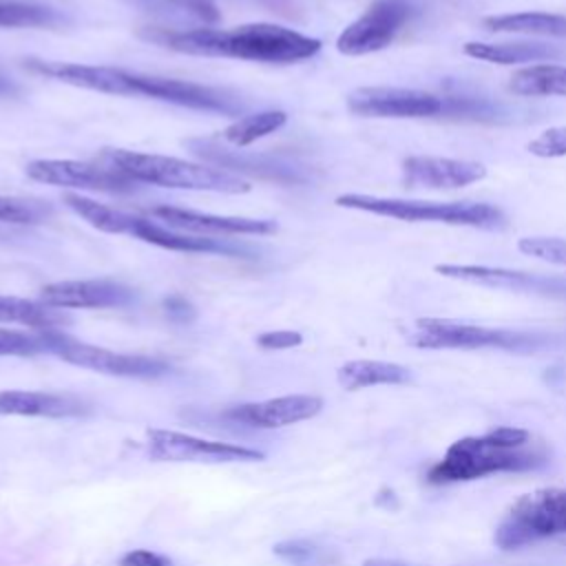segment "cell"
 Here are the masks:
<instances>
[{
  "mask_svg": "<svg viewBox=\"0 0 566 566\" xmlns=\"http://www.w3.org/2000/svg\"><path fill=\"white\" fill-rule=\"evenodd\" d=\"M139 35L170 51L210 57H234L261 64H294L321 51V40L272 22H250L232 29L144 27Z\"/></svg>",
  "mask_w": 566,
  "mask_h": 566,
  "instance_id": "obj_1",
  "label": "cell"
},
{
  "mask_svg": "<svg viewBox=\"0 0 566 566\" xmlns=\"http://www.w3.org/2000/svg\"><path fill=\"white\" fill-rule=\"evenodd\" d=\"M15 93H18L15 84H11L9 80L0 77V97H9V95H15Z\"/></svg>",
  "mask_w": 566,
  "mask_h": 566,
  "instance_id": "obj_39",
  "label": "cell"
},
{
  "mask_svg": "<svg viewBox=\"0 0 566 566\" xmlns=\"http://www.w3.org/2000/svg\"><path fill=\"white\" fill-rule=\"evenodd\" d=\"M462 53L482 60L489 64H524V62H546V60H557L564 55V51L555 44L548 42H531V40H520V42H464Z\"/></svg>",
  "mask_w": 566,
  "mask_h": 566,
  "instance_id": "obj_21",
  "label": "cell"
},
{
  "mask_svg": "<svg viewBox=\"0 0 566 566\" xmlns=\"http://www.w3.org/2000/svg\"><path fill=\"white\" fill-rule=\"evenodd\" d=\"M336 206L360 210L378 217H389L409 223H444L464 226L478 230H504L509 226L506 214L489 201H424L400 197H376L347 192L336 197Z\"/></svg>",
  "mask_w": 566,
  "mask_h": 566,
  "instance_id": "obj_5",
  "label": "cell"
},
{
  "mask_svg": "<svg viewBox=\"0 0 566 566\" xmlns=\"http://www.w3.org/2000/svg\"><path fill=\"white\" fill-rule=\"evenodd\" d=\"M486 166L471 159L413 155L402 161V179L407 188H431V190H455L482 181Z\"/></svg>",
  "mask_w": 566,
  "mask_h": 566,
  "instance_id": "obj_17",
  "label": "cell"
},
{
  "mask_svg": "<svg viewBox=\"0 0 566 566\" xmlns=\"http://www.w3.org/2000/svg\"><path fill=\"white\" fill-rule=\"evenodd\" d=\"M27 177L46 186L80 188L106 195L139 192V181L130 179L115 166H97L75 159H35L27 164Z\"/></svg>",
  "mask_w": 566,
  "mask_h": 566,
  "instance_id": "obj_11",
  "label": "cell"
},
{
  "mask_svg": "<svg viewBox=\"0 0 566 566\" xmlns=\"http://www.w3.org/2000/svg\"><path fill=\"white\" fill-rule=\"evenodd\" d=\"M566 535V489H537L515 500L495 526L493 542L515 551L548 537Z\"/></svg>",
  "mask_w": 566,
  "mask_h": 566,
  "instance_id": "obj_8",
  "label": "cell"
},
{
  "mask_svg": "<svg viewBox=\"0 0 566 566\" xmlns=\"http://www.w3.org/2000/svg\"><path fill=\"white\" fill-rule=\"evenodd\" d=\"M46 352L42 334H27L0 327V356H33Z\"/></svg>",
  "mask_w": 566,
  "mask_h": 566,
  "instance_id": "obj_31",
  "label": "cell"
},
{
  "mask_svg": "<svg viewBox=\"0 0 566 566\" xmlns=\"http://www.w3.org/2000/svg\"><path fill=\"white\" fill-rule=\"evenodd\" d=\"M166 312H168V316L170 318H175V321H179V323H184V321H190L192 316H195V310L190 307V303H186L184 298H179V296H170V298H166Z\"/></svg>",
  "mask_w": 566,
  "mask_h": 566,
  "instance_id": "obj_37",
  "label": "cell"
},
{
  "mask_svg": "<svg viewBox=\"0 0 566 566\" xmlns=\"http://www.w3.org/2000/svg\"><path fill=\"white\" fill-rule=\"evenodd\" d=\"M172 562L155 551H146V548H137V551H128L122 559L119 566H170Z\"/></svg>",
  "mask_w": 566,
  "mask_h": 566,
  "instance_id": "obj_36",
  "label": "cell"
},
{
  "mask_svg": "<svg viewBox=\"0 0 566 566\" xmlns=\"http://www.w3.org/2000/svg\"><path fill=\"white\" fill-rule=\"evenodd\" d=\"M303 343V336L292 329H276V332H263L256 336V345L263 349H290Z\"/></svg>",
  "mask_w": 566,
  "mask_h": 566,
  "instance_id": "obj_35",
  "label": "cell"
},
{
  "mask_svg": "<svg viewBox=\"0 0 566 566\" xmlns=\"http://www.w3.org/2000/svg\"><path fill=\"white\" fill-rule=\"evenodd\" d=\"M363 566H409V564H402V562H396V559H382V557H374V559H365Z\"/></svg>",
  "mask_w": 566,
  "mask_h": 566,
  "instance_id": "obj_38",
  "label": "cell"
},
{
  "mask_svg": "<svg viewBox=\"0 0 566 566\" xmlns=\"http://www.w3.org/2000/svg\"><path fill=\"white\" fill-rule=\"evenodd\" d=\"M186 144L201 159L212 161V166L226 168L234 175L245 172V175H256L261 179H270V181H279V184H301V181H305V170L285 161V159H281V157L228 150V148L219 146L212 139H190Z\"/></svg>",
  "mask_w": 566,
  "mask_h": 566,
  "instance_id": "obj_14",
  "label": "cell"
},
{
  "mask_svg": "<svg viewBox=\"0 0 566 566\" xmlns=\"http://www.w3.org/2000/svg\"><path fill=\"white\" fill-rule=\"evenodd\" d=\"M336 378L343 389L356 391L376 385H407L411 382V371L387 360H347L338 367Z\"/></svg>",
  "mask_w": 566,
  "mask_h": 566,
  "instance_id": "obj_22",
  "label": "cell"
},
{
  "mask_svg": "<svg viewBox=\"0 0 566 566\" xmlns=\"http://www.w3.org/2000/svg\"><path fill=\"white\" fill-rule=\"evenodd\" d=\"M88 413V405L69 394L2 389L0 416H35V418H75Z\"/></svg>",
  "mask_w": 566,
  "mask_h": 566,
  "instance_id": "obj_20",
  "label": "cell"
},
{
  "mask_svg": "<svg viewBox=\"0 0 566 566\" xmlns=\"http://www.w3.org/2000/svg\"><path fill=\"white\" fill-rule=\"evenodd\" d=\"M528 153L544 159L566 157V126H553L528 142Z\"/></svg>",
  "mask_w": 566,
  "mask_h": 566,
  "instance_id": "obj_34",
  "label": "cell"
},
{
  "mask_svg": "<svg viewBox=\"0 0 566 566\" xmlns=\"http://www.w3.org/2000/svg\"><path fill=\"white\" fill-rule=\"evenodd\" d=\"M0 323H18L35 332H46V329H60L69 325L71 318L64 310L51 307L42 301L0 294Z\"/></svg>",
  "mask_w": 566,
  "mask_h": 566,
  "instance_id": "obj_24",
  "label": "cell"
},
{
  "mask_svg": "<svg viewBox=\"0 0 566 566\" xmlns=\"http://www.w3.org/2000/svg\"><path fill=\"white\" fill-rule=\"evenodd\" d=\"M153 214L164 221L168 228L179 232H192V234H223V237H263L274 234L279 230V223L272 219H248V217H223V214H210V212H197L188 208H175V206H155Z\"/></svg>",
  "mask_w": 566,
  "mask_h": 566,
  "instance_id": "obj_16",
  "label": "cell"
},
{
  "mask_svg": "<svg viewBox=\"0 0 566 566\" xmlns=\"http://www.w3.org/2000/svg\"><path fill=\"white\" fill-rule=\"evenodd\" d=\"M287 122V115L283 111H261V113H250L232 122L226 130L223 137L234 144V146H248L254 144L261 137H268L283 128Z\"/></svg>",
  "mask_w": 566,
  "mask_h": 566,
  "instance_id": "obj_28",
  "label": "cell"
},
{
  "mask_svg": "<svg viewBox=\"0 0 566 566\" xmlns=\"http://www.w3.org/2000/svg\"><path fill=\"white\" fill-rule=\"evenodd\" d=\"M413 18L409 0H374L352 24L343 29L336 49L343 55H369L387 49Z\"/></svg>",
  "mask_w": 566,
  "mask_h": 566,
  "instance_id": "obj_10",
  "label": "cell"
},
{
  "mask_svg": "<svg viewBox=\"0 0 566 566\" xmlns=\"http://www.w3.org/2000/svg\"><path fill=\"white\" fill-rule=\"evenodd\" d=\"M509 91L522 97H566V66L562 64H528L511 73Z\"/></svg>",
  "mask_w": 566,
  "mask_h": 566,
  "instance_id": "obj_25",
  "label": "cell"
},
{
  "mask_svg": "<svg viewBox=\"0 0 566 566\" xmlns=\"http://www.w3.org/2000/svg\"><path fill=\"white\" fill-rule=\"evenodd\" d=\"M347 108L363 117L391 119H462V122H504L500 104L469 95H438L402 86H360L347 95Z\"/></svg>",
  "mask_w": 566,
  "mask_h": 566,
  "instance_id": "obj_3",
  "label": "cell"
},
{
  "mask_svg": "<svg viewBox=\"0 0 566 566\" xmlns=\"http://www.w3.org/2000/svg\"><path fill=\"white\" fill-rule=\"evenodd\" d=\"M53 217V206L44 199L0 195V223L38 226Z\"/></svg>",
  "mask_w": 566,
  "mask_h": 566,
  "instance_id": "obj_29",
  "label": "cell"
},
{
  "mask_svg": "<svg viewBox=\"0 0 566 566\" xmlns=\"http://www.w3.org/2000/svg\"><path fill=\"white\" fill-rule=\"evenodd\" d=\"M133 237L166 248L175 252H192V254H221V256H232V259H248L252 256V248L228 241V239H212L206 234H192V232H179L166 226H159L148 219H139Z\"/></svg>",
  "mask_w": 566,
  "mask_h": 566,
  "instance_id": "obj_19",
  "label": "cell"
},
{
  "mask_svg": "<svg viewBox=\"0 0 566 566\" xmlns=\"http://www.w3.org/2000/svg\"><path fill=\"white\" fill-rule=\"evenodd\" d=\"M274 555L292 566H316L323 562L321 551L310 539H285L274 546Z\"/></svg>",
  "mask_w": 566,
  "mask_h": 566,
  "instance_id": "obj_33",
  "label": "cell"
},
{
  "mask_svg": "<svg viewBox=\"0 0 566 566\" xmlns=\"http://www.w3.org/2000/svg\"><path fill=\"white\" fill-rule=\"evenodd\" d=\"M108 95L148 97V99H159V102H168V104H177L195 111L221 113V115H239L245 108L239 95L226 88L197 84L188 80H175V77L142 75V73H130L115 66L111 69Z\"/></svg>",
  "mask_w": 566,
  "mask_h": 566,
  "instance_id": "obj_7",
  "label": "cell"
},
{
  "mask_svg": "<svg viewBox=\"0 0 566 566\" xmlns=\"http://www.w3.org/2000/svg\"><path fill=\"white\" fill-rule=\"evenodd\" d=\"M321 409H323V400L318 396L292 394V396L270 398L263 402H245V405L230 407L223 411V418L234 424L272 429V427H285L301 420H310Z\"/></svg>",
  "mask_w": 566,
  "mask_h": 566,
  "instance_id": "obj_18",
  "label": "cell"
},
{
  "mask_svg": "<svg viewBox=\"0 0 566 566\" xmlns=\"http://www.w3.org/2000/svg\"><path fill=\"white\" fill-rule=\"evenodd\" d=\"M482 27L491 33H520V35H546L566 38V15L544 11L500 13L482 18Z\"/></svg>",
  "mask_w": 566,
  "mask_h": 566,
  "instance_id": "obj_23",
  "label": "cell"
},
{
  "mask_svg": "<svg viewBox=\"0 0 566 566\" xmlns=\"http://www.w3.org/2000/svg\"><path fill=\"white\" fill-rule=\"evenodd\" d=\"M40 334L44 338L46 352H53L57 358L84 369H93L111 376H124V378H159L166 371H170V365L161 358H153L144 354L111 352L97 345L75 340L60 329H46Z\"/></svg>",
  "mask_w": 566,
  "mask_h": 566,
  "instance_id": "obj_9",
  "label": "cell"
},
{
  "mask_svg": "<svg viewBox=\"0 0 566 566\" xmlns=\"http://www.w3.org/2000/svg\"><path fill=\"white\" fill-rule=\"evenodd\" d=\"M407 343L418 349H506L535 352L546 345V336L509 327H486L453 318L424 316L407 329Z\"/></svg>",
  "mask_w": 566,
  "mask_h": 566,
  "instance_id": "obj_6",
  "label": "cell"
},
{
  "mask_svg": "<svg viewBox=\"0 0 566 566\" xmlns=\"http://www.w3.org/2000/svg\"><path fill=\"white\" fill-rule=\"evenodd\" d=\"M135 2L144 7H157V9H177L199 18L208 27H212L219 20V9L214 0H135Z\"/></svg>",
  "mask_w": 566,
  "mask_h": 566,
  "instance_id": "obj_32",
  "label": "cell"
},
{
  "mask_svg": "<svg viewBox=\"0 0 566 566\" xmlns=\"http://www.w3.org/2000/svg\"><path fill=\"white\" fill-rule=\"evenodd\" d=\"M62 22L64 13L53 7L0 0V29H53Z\"/></svg>",
  "mask_w": 566,
  "mask_h": 566,
  "instance_id": "obj_27",
  "label": "cell"
},
{
  "mask_svg": "<svg viewBox=\"0 0 566 566\" xmlns=\"http://www.w3.org/2000/svg\"><path fill=\"white\" fill-rule=\"evenodd\" d=\"M99 157L128 175L139 184L161 186V188H179V190H206V192H226V195H243L250 192V181L241 175H234L226 168L195 164L177 157L137 153L124 148H104Z\"/></svg>",
  "mask_w": 566,
  "mask_h": 566,
  "instance_id": "obj_4",
  "label": "cell"
},
{
  "mask_svg": "<svg viewBox=\"0 0 566 566\" xmlns=\"http://www.w3.org/2000/svg\"><path fill=\"white\" fill-rule=\"evenodd\" d=\"M148 455L164 462H254L263 460V451L195 438L168 429L148 431Z\"/></svg>",
  "mask_w": 566,
  "mask_h": 566,
  "instance_id": "obj_13",
  "label": "cell"
},
{
  "mask_svg": "<svg viewBox=\"0 0 566 566\" xmlns=\"http://www.w3.org/2000/svg\"><path fill=\"white\" fill-rule=\"evenodd\" d=\"M64 203L75 214H80L84 221H88L93 228H97L102 232H108V234H130L133 237V232H135V228L142 219V217L122 212L117 208L97 203V201H93L84 195H77V192H66Z\"/></svg>",
  "mask_w": 566,
  "mask_h": 566,
  "instance_id": "obj_26",
  "label": "cell"
},
{
  "mask_svg": "<svg viewBox=\"0 0 566 566\" xmlns=\"http://www.w3.org/2000/svg\"><path fill=\"white\" fill-rule=\"evenodd\" d=\"M40 301L57 310H102L126 307L135 303V290L124 283L97 281H57L40 290Z\"/></svg>",
  "mask_w": 566,
  "mask_h": 566,
  "instance_id": "obj_15",
  "label": "cell"
},
{
  "mask_svg": "<svg viewBox=\"0 0 566 566\" xmlns=\"http://www.w3.org/2000/svg\"><path fill=\"white\" fill-rule=\"evenodd\" d=\"M548 462V449L528 429L495 427L482 436L455 440L429 473L431 484L469 482L491 473L535 471Z\"/></svg>",
  "mask_w": 566,
  "mask_h": 566,
  "instance_id": "obj_2",
  "label": "cell"
},
{
  "mask_svg": "<svg viewBox=\"0 0 566 566\" xmlns=\"http://www.w3.org/2000/svg\"><path fill=\"white\" fill-rule=\"evenodd\" d=\"M520 252L566 268V239L559 237H522L517 241Z\"/></svg>",
  "mask_w": 566,
  "mask_h": 566,
  "instance_id": "obj_30",
  "label": "cell"
},
{
  "mask_svg": "<svg viewBox=\"0 0 566 566\" xmlns=\"http://www.w3.org/2000/svg\"><path fill=\"white\" fill-rule=\"evenodd\" d=\"M436 272L447 279L493 287V290H509L522 294H537L548 298H566V276L555 274H537L511 268H493V265H475V263H440Z\"/></svg>",
  "mask_w": 566,
  "mask_h": 566,
  "instance_id": "obj_12",
  "label": "cell"
}]
</instances>
